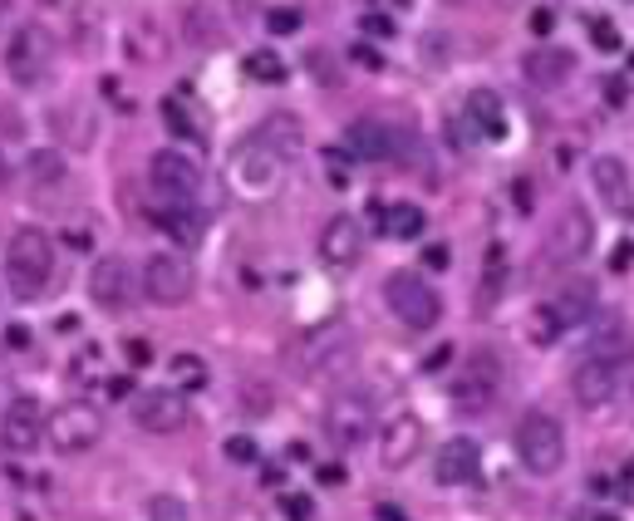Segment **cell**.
<instances>
[{
    "label": "cell",
    "instance_id": "1",
    "mask_svg": "<svg viewBox=\"0 0 634 521\" xmlns=\"http://www.w3.org/2000/svg\"><path fill=\"white\" fill-rule=\"evenodd\" d=\"M300 138L305 133H300V118L295 114H271L261 128H251L236 143V153H231V163H227L231 187L241 197H251V202H266L281 187L290 158L300 153Z\"/></svg>",
    "mask_w": 634,
    "mask_h": 521
},
{
    "label": "cell",
    "instance_id": "2",
    "mask_svg": "<svg viewBox=\"0 0 634 521\" xmlns=\"http://www.w3.org/2000/svg\"><path fill=\"white\" fill-rule=\"evenodd\" d=\"M55 281V241L40 227H20L5 246V286L15 300H40Z\"/></svg>",
    "mask_w": 634,
    "mask_h": 521
},
{
    "label": "cell",
    "instance_id": "3",
    "mask_svg": "<svg viewBox=\"0 0 634 521\" xmlns=\"http://www.w3.org/2000/svg\"><path fill=\"white\" fill-rule=\"evenodd\" d=\"M595 305H600L595 281L571 276L566 286H556V295H546V300L536 305V315H531V335H536V340H556V335H566V330L585 325V320L595 315Z\"/></svg>",
    "mask_w": 634,
    "mask_h": 521
},
{
    "label": "cell",
    "instance_id": "4",
    "mask_svg": "<svg viewBox=\"0 0 634 521\" xmlns=\"http://www.w3.org/2000/svg\"><path fill=\"white\" fill-rule=\"evenodd\" d=\"M517 458L526 472L551 477L556 467L566 463V428L551 413H526L517 423Z\"/></svg>",
    "mask_w": 634,
    "mask_h": 521
},
{
    "label": "cell",
    "instance_id": "5",
    "mask_svg": "<svg viewBox=\"0 0 634 521\" xmlns=\"http://www.w3.org/2000/svg\"><path fill=\"white\" fill-rule=\"evenodd\" d=\"M384 305L394 310V320L408 325V330H433V325L443 320L438 290L428 286L423 276H413V271H394V276L384 281Z\"/></svg>",
    "mask_w": 634,
    "mask_h": 521
},
{
    "label": "cell",
    "instance_id": "6",
    "mask_svg": "<svg viewBox=\"0 0 634 521\" xmlns=\"http://www.w3.org/2000/svg\"><path fill=\"white\" fill-rule=\"evenodd\" d=\"M349 354H354V330H349L345 320H330V325L310 330V335L295 345L290 364H295L305 379H320V374H335V369H345Z\"/></svg>",
    "mask_w": 634,
    "mask_h": 521
},
{
    "label": "cell",
    "instance_id": "7",
    "mask_svg": "<svg viewBox=\"0 0 634 521\" xmlns=\"http://www.w3.org/2000/svg\"><path fill=\"white\" fill-rule=\"evenodd\" d=\"M104 438V413L84 399H69L50 413V448L55 453H89Z\"/></svg>",
    "mask_w": 634,
    "mask_h": 521
},
{
    "label": "cell",
    "instance_id": "8",
    "mask_svg": "<svg viewBox=\"0 0 634 521\" xmlns=\"http://www.w3.org/2000/svg\"><path fill=\"white\" fill-rule=\"evenodd\" d=\"M590 241H595V222H590V212H585L580 202H571V207L556 217L551 236H546V246H541V261H546V266H556V271H566V266L585 261Z\"/></svg>",
    "mask_w": 634,
    "mask_h": 521
},
{
    "label": "cell",
    "instance_id": "9",
    "mask_svg": "<svg viewBox=\"0 0 634 521\" xmlns=\"http://www.w3.org/2000/svg\"><path fill=\"white\" fill-rule=\"evenodd\" d=\"M192 286H197V276H192V261L182 251H153L148 256V266H143V295L153 305H182V300H192Z\"/></svg>",
    "mask_w": 634,
    "mask_h": 521
},
{
    "label": "cell",
    "instance_id": "10",
    "mask_svg": "<svg viewBox=\"0 0 634 521\" xmlns=\"http://www.w3.org/2000/svg\"><path fill=\"white\" fill-rule=\"evenodd\" d=\"M345 148L354 163H389L408 148V133L389 118H354L345 128Z\"/></svg>",
    "mask_w": 634,
    "mask_h": 521
},
{
    "label": "cell",
    "instance_id": "11",
    "mask_svg": "<svg viewBox=\"0 0 634 521\" xmlns=\"http://www.w3.org/2000/svg\"><path fill=\"white\" fill-rule=\"evenodd\" d=\"M50 438V418H45V408L35 394H15L5 413H0V443H5V453H35L40 443Z\"/></svg>",
    "mask_w": 634,
    "mask_h": 521
},
{
    "label": "cell",
    "instance_id": "12",
    "mask_svg": "<svg viewBox=\"0 0 634 521\" xmlns=\"http://www.w3.org/2000/svg\"><path fill=\"white\" fill-rule=\"evenodd\" d=\"M148 182H153V192H158L163 202H173V207H192V197L202 192L197 163L182 158L177 148H163V153L148 158Z\"/></svg>",
    "mask_w": 634,
    "mask_h": 521
},
{
    "label": "cell",
    "instance_id": "13",
    "mask_svg": "<svg viewBox=\"0 0 634 521\" xmlns=\"http://www.w3.org/2000/svg\"><path fill=\"white\" fill-rule=\"evenodd\" d=\"M50 69V35L40 25H20L10 40H5V74L20 84V89H35Z\"/></svg>",
    "mask_w": 634,
    "mask_h": 521
},
{
    "label": "cell",
    "instance_id": "14",
    "mask_svg": "<svg viewBox=\"0 0 634 521\" xmlns=\"http://www.w3.org/2000/svg\"><path fill=\"white\" fill-rule=\"evenodd\" d=\"M374 433V399L369 394H335L325 408V438L335 448H359L364 438Z\"/></svg>",
    "mask_w": 634,
    "mask_h": 521
},
{
    "label": "cell",
    "instance_id": "15",
    "mask_svg": "<svg viewBox=\"0 0 634 521\" xmlns=\"http://www.w3.org/2000/svg\"><path fill=\"white\" fill-rule=\"evenodd\" d=\"M133 423H138L143 433H153V438L182 433V423H187V399H182V389H143V394H133Z\"/></svg>",
    "mask_w": 634,
    "mask_h": 521
},
{
    "label": "cell",
    "instance_id": "16",
    "mask_svg": "<svg viewBox=\"0 0 634 521\" xmlns=\"http://www.w3.org/2000/svg\"><path fill=\"white\" fill-rule=\"evenodd\" d=\"M615 389H620V359L615 354H595V349H585V359L576 364V374H571V394H576L580 408H600L615 399Z\"/></svg>",
    "mask_w": 634,
    "mask_h": 521
},
{
    "label": "cell",
    "instance_id": "17",
    "mask_svg": "<svg viewBox=\"0 0 634 521\" xmlns=\"http://www.w3.org/2000/svg\"><path fill=\"white\" fill-rule=\"evenodd\" d=\"M143 286V276H133V266L123 256H99L94 271H89V295L104 305V310H128L133 295Z\"/></svg>",
    "mask_w": 634,
    "mask_h": 521
},
{
    "label": "cell",
    "instance_id": "18",
    "mask_svg": "<svg viewBox=\"0 0 634 521\" xmlns=\"http://www.w3.org/2000/svg\"><path fill=\"white\" fill-rule=\"evenodd\" d=\"M359 246H364V227H359V217H349V212H335L320 236H315V251H320V261L325 266H335V271H345L359 261Z\"/></svg>",
    "mask_w": 634,
    "mask_h": 521
},
{
    "label": "cell",
    "instance_id": "19",
    "mask_svg": "<svg viewBox=\"0 0 634 521\" xmlns=\"http://www.w3.org/2000/svg\"><path fill=\"white\" fill-rule=\"evenodd\" d=\"M477 467H482L477 443L472 438H448L433 458V482L438 487H467V482H477Z\"/></svg>",
    "mask_w": 634,
    "mask_h": 521
},
{
    "label": "cell",
    "instance_id": "20",
    "mask_svg": "<svg viewBox=\"0 0 634 521\" xmlns=\"http://www.w3.org/2000/svg\"><path fill=\"white\" fill-rule=\"evenodd\" d=\"M423 448V423L413 413H394L379 433V463L384 467H408Z\"/></svg>",
    "mask_w": 634,
    "mask_h": 521
},
{
    "label": "cell",
    "instance_id": "21",
    "mask_svg": "<svg viewBox=\"0 0 634 521\" xmlns=\"http://www.w3.org/2000/svg\"><path fill=\"white\" fill-rule=\"evenodd\" d=\"M521 74L536 84V89H561L571 74H576V55L566 45H536L531 55L521 59Z\"/></svg>",
    "mask_w": 634,
    "mask_h": 521
},
{
    "label": "cell",
    "instance_id": "22",
    "mask_svg": "<svg viewBox=\"0 0 634 521\" xmlns=\"http://www.w3.org/2000/svg\"><path fill=\"white\" fill-rule=\"evenodd\" d=\"M590 187H595V197L610 207V212H630V173H625V163L615 158V153H600L595 163H590Z\"/></svg>",
    "mask_w": 634,
    "mask_h": 521
},
{
    "label": "cell",
    "instance_id": "23",
    "mask_svg": "<svg viewBox=\"0 0 634 521\" xmlns=\"http://www.w3.org/2000/svg\"><path fill=\"white\" fill-rule=\"evenodd\" d=\"M467 123L482 133V138H507V109L492 89H472L467 94Z\"/></svg>",
    "mask_w": 634,
    "mask_h": 521
},
{
    "label": "cell",
    "instance_id": "24",
    "mask_svg": "<svg viewBox=\"0 0 634 521\" xmlns=\"http://www.w3.org/2000/svg\"><path fill=\"white\" fill-rule=\"evenodd\" d=\"M369 217L384 227V236H394V241H418L423 227H428V217H423L413 202H399V207H379V202H374V212H369Z\"/></svg>",
    "mask_w": 634,
    "mask_h": 521
},
{
    "label": "cell",
    "instance_id": "25",
    "mask_svg": "<svg viewBox=\"0 0 634 521\" xmlns=\"http://www.w3.org/2000/svg\"><path fill=\"white\" fill-rule=\"evenodd\" d=\"M148 217L173 236L177 246H202V217H197L192 207H173V202H163V207H153Z\"/></svg>",
    "mask_w": 634,
    "mask_h": 521
},
{
    "label": "cell",
    "instance_id": "26",
    "mask_svg": "<svg viewBox=\"0 0 634 521\" xmlns=\"http://www.w3.org/2000/svg\"><path fill=\"white\" fill-rule=\"evenodd\" d=\"M241 69H246V79H256V84H281V79H286V59L276 55V50H251V55L241 59Z\"/></svg>",
    "mask_w": 634,
    "mask_h": 521
},
{
    "label": "cell",
    "instance_id": "27",
    "mask_svg": "<svg viewBox=\"0 0 634 521\" xmlns=\"http://www.w3.org/2000/svg\"><path fill=\"white\" fill-rule=\"evenodd\" d=\"M163 118H168V128H173L177 138H187V143H207L202 123H192V114H187L177 99H168V104H163Z\"/></svg>",
    "mask_w": 634,
    "mask_h": 521
},
{
    "label": "cell",
    "instance_id": "28",
    "mask_svg": "<svg viewBox=\"0 0 634 521\" xmlns=\"http://www.w3.org/2000/svg\"><path fill=\"white\" fill-rule=\"evenodd\" d=\"M590 40H595V50L615 55V50H620V30H615V20H590Z\"/></svg>",
    "mask_w": 634,
    "mask_h": 521
},
{
    "label": "cell",
    "instance_id": "29",
    "mask_svg": "<svg viewBox=\"0 0 634 521\" xmlns=\"http://www.w3.org/2000/svg\"><path fill=\"white\" fill-rule=\"evenodd\" d=\"M148 517L153 521H182L187 517V507H182L177 497H153V502H148Z\"/></svg>",
    "mask_w": 634,
    "mask_h": 521
},
{
    "label": "cell",
    "instance_id": "30",
    "mask_svg": "<svg viewBox=\"0 0 634 521\" xmlns=\"http://www.w3.org/2000/svg\"><path fill=\"white\" fill-rule=\"evenodd\" d=\"M281 512H286L290 521H305V517H315V502H310L305 492H286V497H281Z\"/></svg>",
    "mask_w": 634,
    "mask_h": 521
},
{
    "label": "cell",
    "instance_id": "31",
    "mask_svg": "<svg viewBox=\"0 0 634 521\" xmlns=\"http://www.w3.org/2000/svg\"><path fill=\"white\" fill-rule=\"evenodd\" d=\"M173 374H177V379H187V384H202V379H207V369H202L192 354H177V359H173Z\"/></svg>",
    "mask_w": 634,
    "mask_h": 521
},
{
    "label": "cell",
    "instance_id": "32",
    "mask_svg": "<svg viewBox=\"0 0 634 521\" xmlns=\"http://www.w3.org/2000/svg\"><path fill=\"white\" fill-rule=\"evenodd\" d=\"M227 458L231 463H256V443L251 438H227Z\"/></svg>",
    "mask_w": 634,
    "mask_h": 521
},
{
    "label": "cell",
    "instance_id": "33",
    "mask_svg": "<svg viewBox=\"0 0 634 521\" xmlns=\"http://www.w3.org/2000/svg\"><path fill=\"white\" fill-rule=\"evenodd\" d=\"M448 261H453V251L438 241V246H423V266L428 271H448Z\"/></svg>",
    "mask_w": 634,
    "mask_h": 521
},
{
    "label": "cell",
    "instance_id": "34",
    "mask_svg": "<svg viewBox=\"0 0 634 521\" xmlns=\"http://www.w3.org/2000/svg\"><path fill=\"white\" fill-rule=\"evenodd\" d=\"M266 25H271V35H290V30L300 25V15H295V10H271Z\"/></svg>",
    "mask_w": 634,
    "mask_h": 521
},
{
    "label": "cell",
    "instance_id": "35",
    "mask_svg": "<svg viewBox=\"0 0 634 521\" xmlns=\"http://www.w3.org/2000/svg\"><path fill=\"white\" fill-rule=\"evenodd\" d=\"M123 354H128V364H133V369L153 364V349H148V340H128V345H123Z\"/></svg>",
    "mask_w": 634,
    "mask_h": 521
},
{
    "label": "cell",
    "instance_id": "36",
    "mask_svg": "<svg viewBox=\"0 0 634 521\" xmlns=\"http://www.w3.org/2000/svg\"><path fill=\"white\" fill-rule=\"evenodd\" d=\"M630 261H634V241H620V246L610 251V271L620 276V271H630Z\"/></svg>",
    "mask_w": 634,
    "mask_h": 521
},
{
    "label": "cell",
    "instance_id": "37",
    "mask_svg": "<svg viewBox=\"0 0 634 521\" xmlns=\"http://www.w3.org/2000/svg\"><path fill=\"white\" fill-rule=\"evenodd\" d=\"M359 30L384 40V35H394V20H384V15H364V20H359Z\"/></svg>",
    "mask_w": 634,
    "mask_h": 521
},
{
    "label": "cell",
    "instance_id": "38",
    "mask_svg": "<svg viewBox=\"0 0 634 521\" xmlns=\"http://www.w3.org/2000/svg\"><path fill=\"white\" fill-rule=\"evenodd\" d=\"M625 99H630V84H625V79H615V74H610V79H605V104H615V109H620V104H625Z\"/></svg>",
    "mask_w": 634,
    "mask_h": 521
},
{
    "label": "cell",
    "instance_id": "39",
    "mask_svg": "<svg viewBox=\"0 0 634 521\" xmlns=\"http://www.w3.org/2000/svg\"><path fill=\"white\" fill-rule=\"evenodd\" d=\"M531 30H536V35L546 40V35L556 30V15H551V10H536V15H531Z\"/></svg>",
    "mask_w": 634,
    "mask_h": 521
},
{
    "label": "cell",
    "instance_id": "40",
    "mask_svg": "<svg viewBox=\"0 0 634 521\" xmlns=\"http://www.w3.org/2000/svg\"><path fill=\"white\" fill-rule=\"evenodd\" d=\"M512 197H517L521 212H531V182H526V177H521V182H512Z\"/></svg>",
    "mask_w": 634,
    "mask_h": 521
},
{
    "label": "cell",
    "instance_id": "41",
    "mask_svg": "<svg viewBox=\"0 0 634 521\" xmlns=\"http://www.w3.org/2000/svg\"><path fill=\"white\" fill-rule=\"evenodd\" d=\"M374 517H379V521H404L408 512H404V507H394V502H379V507H374Z\"/></svg>",
    "mask_w": 634,
    "mask_h": 521
},
{
    "label": "cell",
    "instance_id": "42",
    "mask_svg": "<svg viewBox=\"0 0 634 521\" xmlns=\"http://www.w3.org/2000/svg\"><path fill=\"white\" fill-rule=\"evenodd\" d=\"M448 359H453V345L433 349V354H428V359H423V369H443V364H448Z\"/></svg>",
    "mask_w": 634,
    "mask_h": 521
},
{
    "label": "cell",
    "instance_id": "43",
    "mask_svg": "<svg viewBox=\"0 0 634 521\" xmlns=\"http://www.w3.org/2000/svg\"><path fill=\"white\" fill-rule=\"evenodd\" d=\"M315 477H320V482H330V487H340V482H345V467H340V463H330V467H320Z\"/></svg>",
    "mask_w": 634,
    "mask_h": 521
},
{
    "label": "cell",
    "instance_id": "44",
    "mask_svg": "<svg viewBox=\"0 0 634 521\" xmlns=\"http://www.w3.org/2000/svg\"><path fill=\"white\" fill-rule=\"evenodd\" d=\"M69 246H74V251H89V246H94V236H89V232H79V227H74V232H69Z\"/></svg>",
    "mask_w": 634,
    "mask_h": 521
},
{
    "label": "cell",
    "instance_id": "45",
    "mask_svg": "<svg viewBox=\"0 0 634 521\" xmlns=\"http://www.w3.org/2000/svg\"><path fill=\"white\" fill-rule=\"evenodd\" d=\"M109 394L123 399V394H138V389H133V379H109Z\"/></svg>",
    "mask_w": 634,
    "mask_h": 521
},
{
    "label": "cell",
    "instance_id": "46",
    "mask_svg": "<svg viewBox=\"0 0 634 521\" xmlns=\"http://www.w3.org/2000/svg\"><path fill=\"white\" fill-rule=\"evenodd\" d=\"M261 482H266V487H276V482H286V467H261Z\"/></svg>",
    "mask_w": 634,
    "mask_h": 521
},
{
    "label": "cell",
    "instance_id": "47",
    "mask_svg": "<svg viewBox=\"0 0 634 521\" xmlns=\"http://www.w3.org/2000/svg\"><path fill=\"white\" fill-rule=\"evenodd\" d=\"M620 487H625V492H634V458L620 467Z\"/></svg>",
    "mask_w": 634,
    "mask_h": 521
},
{
    "label": "cell",
    "instance_id": "48",
    "mask_svg": "<svg viewBox=\"0 0 634 521\" xmlns=\"http://www.w3.org/2000/svg\"><path fill=\"white\" fill-rule=\"evenodd\" d=\"M354 59H359V64H369V69H379V55H374V50H354Z\"/></svg>",
    "mask_w": 634,
    "mask_h": 521
},
{
    "label": "cell",
    "instance_id": "49",
    "mask_svg": "<svg viewBox=\"0 0 634 521\" xmlns=\"http://www.w3.org/2000/svg\"><path fill=\"white\" fill-rule=\"evenodd\" d=\"M630 394H634V364H630Z\"/></svg>",
    "mask_w": 634,
    "mask_h": 521
}]
</instances>
